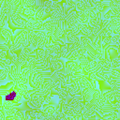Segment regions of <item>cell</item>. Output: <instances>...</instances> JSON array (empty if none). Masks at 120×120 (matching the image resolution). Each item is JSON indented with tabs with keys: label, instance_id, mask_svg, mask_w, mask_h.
I'll list each match as a JSON object with an SVG mask.
<instances>
[{
	"label": "cell",
	"instance_id": "6da1fadb",
	"mask_svg": "<svg viewBox=\"0 0 120 120\" xmlns=\"http://www.w3.org/2000/svg\"><path fill=\"white\" fill-rule=\"evenodd\" d=\"M12 41L14 51L16 52L26 47H32V31L22 29V31L13 37Z\"/></svg>",
	"mask_w": 120,
	"mask_h": 120
},
{
	"label": "cell",
	"instance_id": "7a4b0ae2",
	"mask_svg": "<svg viewBox=\"0 0 120 120\" xmlns=\"http://www.w3.org/2000/svg\"><path fill=\"white\" fill-rule=\"evenodd\" d=\"M51 42V38L45 31L32 32V47L34 49L45 50Z\"/></svg>",
	"mask_w": 120,
	"mask_h": 120
},
{
	"label": "cell",
	"instance_id": "3957f363",
	"mask_svg": "<svg viewBox=\"0 0 120 120\" xmlns=\"http://www.w3.org/2000/svg\"><path fill=\"white\" fill-rule=\"evenodd\" d=\"M66 70L69 77H77L85 74L82 65L75 61H68L66 64Z\"/></svg>",
	"mask_w": 120,
	"mask_h": 120
},
{
	"label": "cell",
	"instance_id": "277c9868",
	"mask_svg": "<svg viewBox=\"0 0 120 120\" xmlns=\"http://www.w3.org/2000/svg\"><path fill=\"white\" fill-rule=\"evenodd\" d=\"M99 118H101V116L97 112L96 109L89 102H84V106L82 111V119L94 120V119H99Z\"/></svg>",
	"mask_w": 120,
	"mask_h": 120
},
{
	"label": "cell",
	"instance_id": "5b68a950",
	"mask_svg": "<svg viewBox=\"0 0 120 120\" xmlns=\"http://www.w3.org/2000/svg\"><path fill=\"white\" fill-rule=\"evenodd\" d=\"M26 22L27 20L24 18L22 14H17V13L11 14L8 19V23L10 24V26L14 27L15 29H24Z\"/></svg>",
	"mask_w": 120,
	"mask_h": 120
},
{
	"label": "cell",
	"instance_id": "8992f818",
	"mask_svg": "<svg viewBox=\"0 0 120 120\" xmlns=\"http://www.w3.org/2000/svg\"><path fill=\"white\" fill-rule=\"evenodd\" d=\"M47 73L48 72H41V71H36V72L31 73L29 77L30 86L32 88H40Z\"/></svg>",
	"mask_w": 120,
	"mask_h": 120
},
{
	"label": "cell",
	"instance_id": "52a82bcc",
	"mask_svg": "<svg viewBox=\"0 0 120 120\" xmlns=\"http://www.w3.org/2000/svg\"><path fill=\"white\" fill-rule=\"evenodd\" d=\"M70 81L82 91V93L90 83V78L85 74L80 75L77 77H70Z\"/></svg>",
	"mask_w": 120,
	"mask_h": 120
},
{
	"label": "cell",
	"instance_id": "ba28073f",
	"mask_svg": "<svg viewBox=\"0 0 120 120\" xmlns=\"http://www.w3.org/2000/svg\"><path fill=\"white\" fill-rule=\"evenodd\" d=\"M65 16H66V12L64 9V6L60 2L52 1L51 17L55 18V19H65Z\"/></svg>",
	"mask_w": 120,
	"mask_h": 120
},
{
	"label": "cell",
	"instance_id": "9c48e42d",
	"mask_svg": "<svg viewBox=\"0 0 120 120\" xmlns=\"http://www.w3.org/2000/svg\"><path fill=\"white\" fill-rule=\"evenodd\" d=\"M13 38L12 30L8 25L0 27V43H8Z\"/></svg>",
	"mask_w": 120,
	"mask_h": 120
},
{
	"label": "cell",
	"instance_id": "30bf717a",
	"mask_svg": "<svg viewBox=\"0 0 120 120\" xmlns=\"http://www.w3.org/2000/svg\"><path fill=\"white\" fill-rule=\"evenodd\" d=\"M28 31L37 32V31H43V21L42 20H27L25 28Z\"/></svg>",
	"mask_w": 120,
	"mask_h": 120
},
{
	"label": "cell",
	"instance_id": "8fae6325",
	"mask_svg": "<svg viewBox=\"0 0 120 120\" xmlns=\"http://www.w3.org/2000/svg\"><path fill=\"white\" fill-rule=\"evenodd\" d=\"M60 48H61L60 45H58L52 41L48 45V47L45 50H46L47 53L49 54L50 59L52 57H60Z\"/></svg>",
	"mask_w": 120,
	"mask_h": 120
},
{
	"label": "cell",
	"instance_id": "7c38bea8",
	"mask_svg": "<svg viewBox=\"0 0 120 120\" xmlns=\"http://www.w3.org/2000/svg\"><path fill=\"white\" fill-rule=\"evenodd\" d=\"M50 66H51V70H59L63 69L66 68V64L63 61V58L61 57H52L50 59Z\"/></svg>",
	"mask_w": 120,
	"mask_h": 120
},
{
	"label": "cell",
	"instance_id": "4fadbf2b",
	"mask_svg": "<svg viewBox=\"0 0 120 120\" xmlns=\"http://www.w3.org/2000/svg\"><path fill=\"white\" fill-rule=\"evenodd\" d=\"M115 94L116 92L112 89L111 90H103L101 91V98L103 102L106 103H112L115 99Z\"/></svg>",
	"mask_w": 120,
	"mask_h": 120
},
{
	"label": "cell",
	"instance_id": "5bb4252c",
	"mask_svg": "<svg viewBox=\"0 0 120 120\" xmlns=\"http://www.w3.org/2000/svg\"><path fill=\"white\" fill-rule=\"evenodd\" d=\"M80 44L82 46V48L87 52L88 51H90L93 46H94V43L93 41L91 40L90 38L88 37H85V36H81V38H80Z\"/></svg>",
	"mask_w": 120,
	"mask_h": 120
},
{
	"label": "cell",
	"instance_id": "9a60e30c",
	"mask_svg": "<svg viewBox=\"0 0 120 120\" xmlns=\"http://www.w3.org/2000/svg\"><path fill=\"white\" fill-rule=\"evenodd\" d=\"M98 11L105 14L107 11H109L111 9V4H110V1L108 0H102L96 8H95Z\"/></svg>",
	"mask_w": 120,
	"mask_h": 120
},
{
	"label": "cell",
	"instance_id": "2e32d148",
	"mask_svg": "<svg viewBox=\"0 0 120 120\" xmlns=\"http://www.w3.org/2000/svg\"><path fill=\"white\" fill-rule=\"evenodd\" d=\"M64 88L70 94V95H72V96H74V95H80V94H82V91L74 84V83H72L71 82H68L67 85H65L64 86Z\"/></svg>",
	"mask_w": 120,
	"mask_h": 120
},
{
	"label": "cell",
	"instance_id": "e0dca14e",
	"mask_svg": "<svg viewBox=\"0 0 120 120\" xmlns=\"http://www.w3.org/2000/svg\"><path fill=\"white\" fill-rule=\"evenodd\" d=\"M68 55H69V52H68V44L61 46V48H60V57L63 58V59H67L68 60Z\"/></svg>",
	"mask_w": 120,
	"mask_h": 120
},
{
	"label": "cell",
	"instance_id": "ac0fdd59",
	"mask_svg": "<svg viewBox=\"0 0 120 120\" xmlns=\"http://www.w3.org/2000/svg\"><path fill=\"white\" fill-rule=\"evenodd\" d=\"M110 61H111V65H112V68H115L117 67H120V53L117 54L112 59H111Z\"/></svg>",
	"mask_w": 120,
	"mask_h": 120
},
{
	"label": "cell",
	"instance_id": "d6986e66",
	"mask_svg": "<svg viewBox=\"0 0 120 120\" xmlns=\"http://www.w3.org/2000/svg\"><path fill=\"white\" fill-rule=\"evenodd\" d=\"M25 119L26 120L37 119V112L36 111H27V112H25Z\"/></svg>",
	"mask_w": 120,
	"mask_h": 120
},
{
	"label": "cell",
	"instance_id": "ffe728a7",
	"mask_svg": "<svg viewBox=\"0 0 120 120\" xmlns=\"http://www.w3.org/2000/svg\"><path fill=\"white\" fill-rule=\"evenodd\" d=\"M111 4V9L113 10L115 13H117L118 15H120V2H116V3H110Z\"/></svg>",
	"mask_w": 120,
	"mask_h": 120
},
{
	"label": "cell",
	"instance_id": "44dd1931",
	"mask_svg": "<svg viewBox=\"0 0 120 120\" xmlns=\"http://www.w3.org/2000/svg\"><path fill=\"white\" fill-rule=\"evenodd\" d=\"M118 52H119V53H120V45H119V46H118Z\"/></svg>",
	"mask_w": 120,
	"mask_h": 120
},
{
	"label": "cell",
	"instance_id": "7402d4cb",
	"mask_svg": "<svg viewBox=\"0 0 120 120\" xmlns=\"http://www.w3.org/2000/svg\"><path fill=\"white\" fill-rule=\"evenodd\" d=\"M52 1H55V2H61V0H52Z\"/></svg>",
	"mask_w": 120,
	"mask_h": 120
}]
</instances>
